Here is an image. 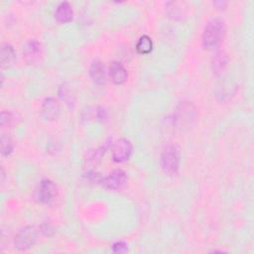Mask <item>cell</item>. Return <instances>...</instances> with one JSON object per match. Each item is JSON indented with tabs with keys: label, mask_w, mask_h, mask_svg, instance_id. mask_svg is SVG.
<instances>
[{
	"label": "cell",
	"mask_w": 254,
	"mask_h": 254,
	"mask_svg": "<svg viewBox=\"0 0 254 254\" xmlns=\"http://www.w3.org/2000/svg\"><path fill=\"white\" fill-rule=\"evenodd\" d=\"M127 183V176L121 170H116L109 174L107 177L103 178L101 181V186L108 190H119Z\"/></svg>",
	"instance_id": "8"
},
{
	"label": "cell",
	"mask_w": 254,
	"mask_h": 254,
	"mask_svg": "<svg viewBox=\"0 0 254 254\" xmlns=\"http://www.w3.org/2000/svg\"><path fill=\"white\" fill-rule=\"evenodd\" d=\"M58 190L55 184L50 180H43L35 190V198L42 204H51L55 201Z\"/></svg>",
	"instance_id": "3"
},
{
	"label": "cell",
	"mask_w": 254,
	"mask_h": 254,
	"mask_svg": "<svg viewBox=\"0 0 254 254\" xmlns=\"http://www.w3.org/2000/svg\"><path fill=\"white\" fill-rule=\"evenodd\" d=\"M226 65V57L224 54L217 53L215 55V57L213 58V62H212V66H213V70L215 73L221 72L224 67Z\"/></svg>",
	"instance_id": "16"
},
{
	"label": "cell",
	"mask_w": 254,
	"mask_h": 254,
	"mask_svg": "<svg viewBox=\"0 0 254 254\" xmlns=\"http://www.w3.org/2000/svg\"><path fill=\"white\" fill-rule=\"evenodd\" d=\"M128 250V245L125 242H116L112 245V251L114 253H124Z\"/></svg>",
	"instance_id": "19"
},
{
	"label": "cell",
	"mask_w": 254,
	"mask_h": 254,
	"mask_svg": "<svg viewBox=\"0 0 254 254\" xmlns=\"http://www.w3.org/2000/svg\"><path fill=\"white\" fill-rule=\"evenodd\" d=\"M152 49H153V42L151 38L147 35L140 37L136 45L137 52L141 55H145V54H149L152 51Z\"/></svg>",
	"instance_id": "14"
},
{
	"label": "cell",
	"mask_w": 254,
	"mask_h": 254,
	"mask_svg": "<svg viewBox=\"0 0 254 254\" xmlns=\"http://www.w3.org/2000/svg\"><path fill=\"white\" fill-rule=\"evenodd\" d=\"M1 126H11L15 122V117L11 112L8 111H2L1 112Z\"/></svg>",
	"instance_id": "18"
},
{
	"label": "cell",
	"mask_w": 254,
	"mask_h": 254,
	"mask_svg": "<svg viewBox=\"0 0 254 254\" xmlns=\"http://www.w3.org/2000/svg\"><path fill=\"white\" fill-rule=\"evenodd\" d=\"M89 74L92 78L93 82L97 85H103L106 82V73L104 69V65L100 62H94L90 68H89Z\"/></svg>",
	"instance_id": "13"
},
{
	"label": "cell",
	"mask_w": 254,
	"mask_h": 254,
	"mask_svg": "<svg viewBox=\"0 0 254 254\" xmlns=\"http://www.w3.org/2000/svg\"><path fill=\"white\" fill-rule=\"evenodd\" d=\"M73 18V11L72 7L67 2H62L59 4L55 11V19L62 24L68 23Z\"/></svg>",
	"instance_id": "12"
},
{
	"label": "cell",
	"mask_w": 254,
	"mask_h": 254,
	"mask_svg": "<svg viewBox=\"0 0 254 254\" xmlns=\"http://www.w3.org/2000/svg\"><path fill=\"white\" fill-rule=\"evenodd\" d=\"M183 3L181 2H170L167 4V11L170 17H173L174 19L182 18L183 15L186 14L185 8L183 7Z\"/></svg>",
	"instance_id": "15"
},
{
	"label": "cell",
	"mask_w": 254,
	"mask_h": 254,
	"mask_svg": "<svg viewBox=\"0 0 254 254\" xmlns=\"http://www.w3.org/2000/svg\"><path fill=\"white\" fill-rule=\"evenodd\" d=\"M224 34L223 22L218 19L210 20L202 34V46L206 50H211L216 48L222 41Z\"/></svg>",
	"instance_id": "1"
},
{
	"label": "cell",
	"mask_w": 254,
	"mask_h": 254,
	"mask_svg": "<svg viewBox=\"0 0 254 254\" xmlns=\"http://www.w3.org/2000/svg\"><path fill=\"white\" fill-rule=\"evenodd\" d=\"M109 75L115 84H122L127 80L128 73L125 67L118 62H112L109 65Z\"/></svg>",
	"instance_id": "11"
},
{
	"label": "cell",
	"mask_w": 254,
	"mask_h": 254,
	"mask_svg": "<svg viewBox=\"0 0 254 254\" xmlns=\"http://www.w3.org/2000/svg\"><path fill=\"white\" fill-rule=\"evenodd\" d=\"M38 237V229L33 225H28L20 229L14 238V245L19 250H26L34 245Z\"/></svg>",
	"instance_id": "4"
},
{
	"label": "cell",
	"mask_w": 254,
	"mask_h": 254,
	"mask_svg": "<svg viewBox=\"0 0 254 254\" xmlns=\"http://www.w3.org/2000/svg\"><path fill=\"white\" fill-rule=\"evenodd\" d=\"M44 56L42 45L35 41H29L23 48V57L28 64H38L42 62Z\"/></svg>",
	"instance_id": "5"
},
{
	"label": "cell",
	"mask_w": 254,
	"mask_h": 254,
	"mask_svg": "<svg viewBox=\"0 0 254 254\" xmlns=\"http://www.w3.org/2000/svg\"><path fill=\"white\" fill-rule=\"evenodd\" d=\"M132 144L129 140L121 138L118 139L112 147V159L116 163H123L127 161L132 154Z\"/></svg>",
	"instance_id": "7"
},
{
	"label": "cell",
	"mask_w": 254,
	"mask_h": 254,
	"mask_svg": "<svg viewBox=\"0 0 254 254\" xmlns=\"http://www.w3.org/2000/svg\"><path fill=\"white\" fill-rule=\"evenodd\" d=\"M16 63V53L11 45L4 44L0 49V64L2 68H9Z\"/></svg>",
	"instance_id": "10"
},
{
	"label": "cell",
	"mask_w": 254,
	"mask_h": 254,
	"mask_svg": "<svg viewBox=\"0 0 254 254\" xmlns=\"http://www.w3.org/2000/svg\"><path fill=\"white\" fill-rule=\"evenodd\" d=\"M41 231L46 235V236H50L53 233V228L51 227L50 224L45 223L41 226Z\"/></svg>",
	"instance_id": "21"
},
{
	"label": "cell",
	"mask_w": 254,
	"mask_h": 254,
	"mask_svg": "<svg viewBox=\"0 0 254 254\" xmlns=\"http://www.w3.org/2000/svg\"><path fill=\"white\" fill-rule=\"evenodd\" d=\"M61 97L63 98V100L67 102V104H71L70 102H73L72 101V96L70 95V92H69V90L67 89V87L65 85L61 87Z\"/></svg>",
	"instance_id": "20"
},
{
	"label": "cell",
	"mask_w": 254,
	"mask_h": 254,
	"mask_svg": "<svg viewBox=\"0 0 254 254\" xmlns=\"http://www.w3.org/2000/svg\"><path fill=\"white\" fill-rule=\"evenodd\" d=\"M194 115H195L194 106L190 102H183L177 108L174 122L177 124L178 127L184 128L187 124L190 123V121L194 118Z\"/></svg>",
	"instance_id": "6"
},
{
	"label": "cell",
	"mask_w": 254,
	"mask_h": 254,
	"mask_svg": "<svg viewBox=\"0 0 254 254\" xmlns=\"http://www.w3.org/2000/svg\"><path fill=\"white\" fill-rule=\"evenodd\" d=\"M161 167L165 174L169 176H176L180 167V151L174 146L165 148L161 155Z\"/></svg>",
	"instance_id": "2"
},
{
	"label": "cell",
	"mask_w": 254,
	"mask_h": 254,
	"mask_svg": "<svg viewBox=\"0 0 254 254\" xmlns=\"http://www.w3.org/2000/svg\"><path fill=\"white\" fill-rule=\"evenodd\" d=\"M61 112L59 101L54 97H47L42 104L41 113L46 120H56Z\"/></svg>",
	"instance_id": "9"
},
{
	"label": "cell",
	"mask_w": 254,
	"mask_h": 254,
	"mask_svg": "<svg viewBox=\"0 0 254 254\" xmlns=\"http://www.w3.org/2000/svg\"><path fill=\"white\" fill-rule=\"evenodd\" d=\"M13 151V143L11 138L7 134L1 136V153L4 156H8Z\"/></svg>",
	"instance_id": "17"
}]
</instances>
